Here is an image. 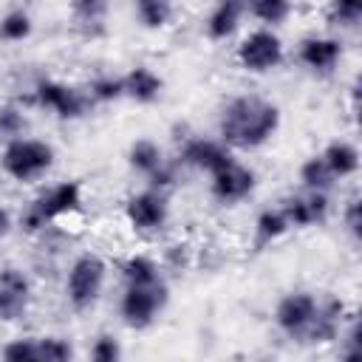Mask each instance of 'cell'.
I'll use <instances>...</instances> for the list:
<instances>
[{
  "instance_id": "cell-1",
  "label": "cell",
  "mask_w": 362,
  "mask_h": 362,
  "mask_svg": "<svg viewBox=\"0 0 362 362\" xmlns=\"http://www.w3.org/2000/svg\"><path fill=\"white\" fill-rule=\"evenodd\" d=\"M277 127H280V107L255 93L229 99L218 119L221 141L238 150L263 147L277 133Z\"/></svg>"
},
{
  "instance_id": "cell-11",
  "label": "cell",
  "mask_w": 362,
  "mask_h": 362,
  "mask_svg": "<svg viewBox=\"0 0 362 362\" xmlns=\"http://www.w3.org/2000/svg\"><path fill=\"white\" fill-rule=\"evenodd\" d=\"M328 209H331L328 192H317V189H308L305 195H288L280 204V212L286 215L291 229H305V226H314V223H325Z\"/></svg>"
},
{
  "instance_id": "cell-30",
  "label": "cell",
  "mask_w": 362,
  "mask_h": 362,
  "mask_svg": "<svg viewBox=\"0 0 362 362\" xmlns=\"http://www.w3.org/2000/svg\"><path fill=\"white\" fill-rule=\"evenodd\" d=\"M25 133V116L14 105H0V141L20 139Z\"/></svg>"
},
{
  "instance_id": "cell-27",
  "label": "cell",
  "mask_w": 362,
  "mask_h": 362,
  "mask_svg": "<svg viewBox=\"0 0 362 362\" xmlns=\"http://www.w3.org/2000/svg\"><path fill=\"white\" fill-rule=\"evenodd\" d=\"M88 96L90 102H116L124 96V82L122 76H96L88 85Z\"/></svg>"
},
{
  "instance_id": "cell-21",
  "label": "cell",
  "mask_w": 362,
  "mask_h": 362,
  "mask_svg": "<svg viewBox=\"0 0 362 362\" xmlns=\"http://www.w3.org/2000/svg\"><path fill=\"white\" fill-rule=\"evenodd\" d=\"M122 277H124V286H150V283L161 280V272H158V263L153 257L133 255L122 263Z\"/></svg>"
},
{
  "instance_id": "cell-23",
  "label": "cell",
  "mask_w": 362,
  "mask_h": 362,
  "mask_svg": "<svg viewBox=\"0 0 362 362\" xmlns=\"http://www.w3.org/2000/svg\"><path fill=\"white\" fill-rule=\"evenodd\" d=\"M133 8H136V20L150 31L170 25L173 20V0H133Z\"/></svg>"
},
{
  "instance_id": "cell-28",
  "label": "cell",
  "mask_w": 362,
  "mask_h": 362,
  "mask_svg": "<svg viewBox=\"0 0 362 362\" xmlns=\"http://www.w3.org/2000/svg\"><path fill=\"white\" fill-rule=\"evenodd\" d=\"M0 356L8 359V362H40V354H37V339L34 337H20V339H11L0 348Z\"/></svg>"
},
{
  "instance_id": "cell-17",
  "label": "cell",
  "mask_w": 362,
  "mask_h": 362,
  "mask_svg": "<svg viewBox=\"0 0 362 362\" xmlns=\"http://www.w3.org/2000/svg\"><path fill=\"white\" fill-rule=\"evenodd\" d=\"M322 161L331 167V173L337 178H348L359 170V150L351 144V141H342V139H334L325 144V150L320 153Z\"/></svg>"
},
{
  "instance_id": "cell-13",
  "label": "cell",
  "mask_w": 362,
  "mask_h": 362,
  "mask_svg": "<svg viewBox=\"0 0 362 362\" xmlns=\"http://www.w3.org/2000/svg\"><path fill=\"white\" fill-rule=\"evenodd\" d=\"M181 164L187 167H195V170H204V173H215L221 170L223 164L232 161V153L223 141H212V139H187L181 153H178Z\"/></svg>"
},
{
  "instance_id": "cell-2",
  "label": "cell",
  "mask_w": 362,
  "mask_h": 362,
  "mask_svg": "<svg viewBox=\"0 0 362 362\" xmlns=\"http://www.w3.org/2000/svg\"><path fill=\"white\" fill-rule=\"evenodd\" d=\"M0 167L20 184H31L42 178L54 167V147L42 139H11L0 153Z\"/></svg>"
},
{
  "instance_id": "cell-19",
  "label": "cell",
  "mask_w": 362,
  "mask_h": 362,
  "mask_svg": "<svg viewBox=\"0 0 362 362\" xmlns=\"http://www.w3.org/2000/svg\"><path fill=\"white\" fill-rule=\"evenodd\" d=\"M240 17H243V11H238L235 6L215 3V8L209 11V17H206V23H204V31H206V37H209L212 42H223V40H229V37L238 31Z\"/></svg>"
},
{
  "instance_id": "cell-32",
  "label": "cell",
  "mask_w": 362,
  "mask_h": 362,
  "mask_svg": "<svg viewBox=\"0 0 362 362\" xmlns=\"http://www.w3.org/2000/svg\"><path fill=\"white\" fill-rule=\"evenodd\" d=\"M342 221H345V226H348V232H351L354 238H359V226H362V218H359V198H351V201L345 204V212H342Z\"/></svg>"
},
{
  "instance_id": "cell-20",
  "label": "cell",
  "mask_w": 362,
  "mask_h": 362,
  "mask_svg": "<svg viewBox=\"0 0 362 362\" xmlns=\"http://www.w3.org/2000/svg\"><path fill=\"white\" fill-rule=\"evenodd\" d=\"M127 161H130V167H133L139 175L150 178V175L164 164V153H161V147H158L153 139H136V141L130 144Z\"/></svg>"
},
{
  "instance_id": "cell-15",
  "label": "cell",
  "mask_w": 362,
  "mask_h": 362,
  "mask_svg": "<svg viewBox=\"0 0 362 362\" xmlns=\"http://www.w3.org/2000/svg\"><path fill=\"white\" fill-rule=\"evenodd\" d=\"M122 82H124V96H130V99L139 102V105L156 102V99L161 96V88H164L161 76H158L153 68H147V65L130 68V71L122 76Z\"/></svg>"
},
{
  "instance_id": "cell-34",
  "label": "cell",
  "mask_w": 362,
  "mask_h": 362,
  "mask_svg": "<svg viewBox=\"0 0 362 362\" xmlns=\"http://www.w3.org/2000/svg\"><path fill=\"white\" fill-rule=\"evenodd\" d=\"M8 229H11V215H8V209L0 206V238H6Z\"/></svg>"
},
{
  "instance_id": "cell-4",
  "label": "cell",
  "mask_w": 362,
  "mask_h": 362,
  "mask_svg": "<svg viewBox=\"0 0 362 362\" xmlns=\"http://www.w3.org/2000/svg\"><path fill=\"white\" fill-rule=\"evenodd\" d=\"M105 274H107V266L96 255H79L71 263L65 277V294L74 311H88L99 300L105 288Z\"/></svg>"
},
{
  "instance_id": "cell-7",
  "label": "cell",
  "mask_w": 362,
  "mask_h": 362,
  "mask_svg": "<svg viewBox=\"0 0 362 362\" xmlns=\"http://www.w3.org/2000/svg\"><path fill=\"white\" fill-rule=\"evenodd\" d=\"M34 102L51 113H57L59 119H79L88 113V107L93 105L88 90H79L74 85L65 82H54V79H40L34 88Z\"/></svg>"
},
{
  "instance_id": "cell-12",
  "label": "cell",
  "mask_w": 362,
  "mask_h": 362,
  "mask_svg": "<svg viewBox=\"0 0 362 362\" xmlns=\"http://www.w3.org/2000/svg\"><path fill=\"white\" fill-rule=\"evenodd\" d=\"M31 300V283L23 274V269L6 266L0 269V320L14 322L28 311Z\"/></svg>"
},
{
  "instance_id": "cell-14",
  "label": "cell",
  "mask_w": 362,
  "mask_h": 362,
  "mask_svg": "<svg viewBox=\"0 0 362 362\" xmlns=\"http://www.w3.org/2000/svg\"><path fill=\"white\" fill-rule=\"evenodd\" d=\"M297 59L314 74H331L342 59V42L337 37H305L297 48Z\"/></svg>"
},
{
  "instance_id": "cell-24",
  "label": "cell",
  "mask_w": 362,
  "mask_h": 362,
  "mask_svg": "<svg viewBox=\"0 0 362 362\" xmlns=\"http://www.w3.org/2000/svg\"><path fill=\"white\" fill-rule=\"evenodd\" d=\"M325 20L334 28H356L362 23V0H328Z\"/></svg>"
},
{
  "instance_id": "cell-3",
  "label": "cell",
  "mask_w": 362,
  "mask_h": 362,
  "mask_svg": "<svg viewBox=\"0 0 362 362\" xmlns=\"http://www.w3.org/2000/svg\"><path fill=\"white\" fill-rule=\"evenodd\" d=\"M79 209H82V184L79 181H59V184L48 187L45 192H40L28 204L20 223L25 232H40L51 221L71 215V212H79Z\"/></svg>"
},
{
  "instance_id": "cell-5",
  "label": "cell",
  "mask_w": 362,
  "mask_h": 362,
  "mask_svg": "<svg viewBox=\"0 0 362 362\" xmlns=\"http://www.w3.org/2000/svg\"><path fill=\"white\" fill-rule=\"evenodd\" d=\"M167 300H170V291H167L164 280L150 283V286H127L122 294V303H119V314L127 328L144 331L164 311Z\"/></svg>"
},
{
  "instance_id": "cell-22",
  "label": "cell",
  "mask_w": 362,
  "mask_h": 362,
  "mask_svg": "<svg viewBox=\"0 0 362 362\" xmlns=\"http://www.w3.org/2000/svg\"><path fill=\"white\" fill-rule=\"evenodd\" d=\"M300 181L305 189H317V192H328L339 178L331 173V167L322 161V156H311L300 164Z\"/></svg>"
},
{
  "instance_id": "cell-10",
  "label": "cell",
  "mask_w": 362,
  "mask_h": 362,
  "mask_svg": "<svg viewBox=\"0 0 362 362\" xmlns=\"http://www.w3.org/2000/svg\"><path fill=\"white\" fill-rule=\"evenodd\" d=\"M255 189V173L249 167H243L240 161H229L223 164L221 170L212 173V181H209V192L218 204L223 206H235L240 204L243 198H249Z\"/></svg>"
},
{
  "instance_id": "cell-16",
  "label": "cell",
  "mask_w": 362,
  "mask_h": 362,
  "mask_svg": "<svg viewBox=\"0 0 362 362\" xmlns=\"http://www.w3.org/2000/svg\"><path fill=\"white\" fill-rule=\"evenodd\" d=\"M110 11V0H71V20L85 34L96 37L105 31V20Z\"/></svg>"
},
{
  "instance_id": "cell-6",
  "label": "cell",
  "mask_w": 362,
  "mask_h": 362,
  "mask_svg": "<svg viewBox=\"0 0 362 362\" xmlns=\"http://www.w3.org/2000/svg\"><path fill=\"white\" fill-rule=\"evenodd\" d=\"M238 65L249 74H269L283 62V40L272 28H257L246 34L235 51Z\"/></svg>"
},
{
  "instance_id": "cell-26",
  "label": "cell",
  "mask_w": 362,
  "mask_h": 362,
  "mask_svg": "<svg viewBox=\"0 0 362 362\" xmlns=\"http://www.w3.org/2000/svg\"><path fill=\"white\" fill-rule=\"evenodd\" d=\"M249 11L266 25H280L291 14V0H252Z\"/></svg>"
},
{
  "instance_id": "cell-33",
  "label": "cell",
  "mask_w": 362,
  "mask_h": 362,
  "mask_svg": "<svg viewBox=\"0 0 362 362\" xmlns=\"http://www.w3.org/2000/svg\"><path fill=\"white\" fill-rule=\"evenodd\" d=\"M187 257H189V249H187L184 243H175V246H170V249H167V260H173L178 269H181V266H187Z\"/></svg>"
},
{
  "instance_id": "cell-9",
  "label": "cell",
  "mask_w": 362,
  "mask_h": 362,
  "mask_svg": "<svg viewBox=\"0 0 362 362\" xmlns=\"http://www.w3.org/2000/svg\"><path fill=\"white\" fill-rule=\"evenodd\" d=\"M124 215L136 232L153 235V232L164 229V223L170 218V206H167V198L161 189H144V192H136L127 198Z\"/></svg>"
},
{
  "instance_id": "cell-18",
  "label": "cell",
  "mask_w": 362,
  "mask_h": 362,
  "mask_svg": "<svg viewBox=\"0 0 362 362\" xmlns=\"http://www.w3.org/2000/svg\"><path fill=\"white\" fill-rule=\"evenodd\" d=\"M288 229H291V226H288L286 215L280 212V206H277V209H263V212L257 215V221H255V235H252L255 252H263L266 246H272L274 240H280Z\"/></svg>"
},
{
  "instance_id": "cell-25",
  "label": "cell",
  "mask_w": 362,
  "mask_h": 362,
  "mask_svg": "<svg viewBox=\"0 0 362 362\" xmlns=\"http://www.w3.org/2000/svg\"><path fill=\"white\" fill-rule=\"evenodd\" d=\"M31 17H28V11H23V8H14V11H8V14H3L0 17V40L3 42H23V40H28L31 37Z\"/></svg>"
},
{
  "instance_id": "cell-31",
  "label": "cell",
  "mask_w": 362,
  "mask_h": 362,
  "mask_svg": "<svg viewBox=\"0 0 362 362\" xmlns=\"http://www.w3.org/2000/svg\"><path fill=\"white\" fill-rule=\"evenodd\" d=\"M119 356H122V345L110 334H102V337L93 339V345H90V359L93 362H116Z\"/></svg>"
},
{
  "instance_id": "cell-29",
  "label": "cell",
  "mask_w": 362,
  "mask_h": 362,
  "mask_svg": "<svg viewBox=\"0 0 362 362\" xmlns=\"http://www.w3.org/2000/svg\"><path fill=\"white\" fill-rule=\"evenodd\" d=\"M37 354H40V362H68L74 356V348L62 337H42L37 339Z\"/></svg>"
},
{
  "instance_id": "cell-8",
  "label": "cell",
  "mask_w": 362,
  "mask_h": 362,
  "mask_svg": "<svg viewBox=\"0 0 362 362\" xmlns=\"http://www.w3.org/2000/svg\"><path fill=\"white\" fill-rule=\"evenodd\" d=\"M317 305H320V297H314L311 291H291L280 297V303L274 305V325L288 339L303 342V334L317 317Z\"/></svg>"
},
{
  "instance_id": "cell-35",
  "label": "cell",
  "mask_w": 362,
  "mask_h": 362,
  "mask_svg": "<svg viewBox=\"0 0 362 362\" xmlns=\"http://www.w3.org/2000/svg\"><path fill=\"white\" fill-rule=\"evenodd\" d=\"M215 3H226V6H235L238 11H249L252 0H215Z\"/></svg>"
}]
</instances>
